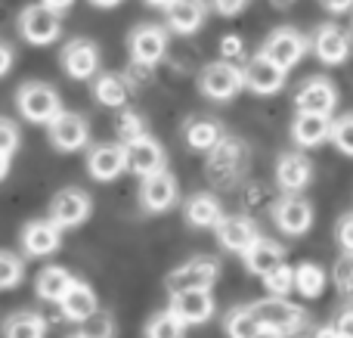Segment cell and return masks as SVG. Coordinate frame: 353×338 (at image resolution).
<instances>
[{
  "label": "cell",
  "instance_id": "1",
  "mask_svg": "<svg viewBox=\"0 0 353 338\" xmlns=\"http://www.w3.org/2000/svg\"><path fill=\"white\" fill-rule=\"evenodd\" d=\"M16 106H19L25 121H31V124H50L62 112L59 93H56L50 84H41V81H28V84L19 87Z\"/></svg>",
  "mask_w": 353,
  "mask_h": 338
},
{
  "label": "cell",
  "instance_id": "2",
  "mask_svg": "<svg viewBox=\"0 0 353 338\" xmlns=\"http://www.w3.org/2000/svg\"><path fill=\"white\" fill-rule=\"evenodd\" d=\"M19 31H22V37L28 43L43 47V43H53L56 37H59L62 19H59V12L47 10L43 3H31V6H25L22 16H19Z\"/></svg>",
  "mask_w": 353,
  "mask_h": 338
},
{
  "label": "cell",
  "instance_id": "3",
  "mask_svg": "<svg viewBox=\"0 0 353 338\" xmlns=\"http://www.w3.org/2000/svg\"><path fill=\"white\" fill-rule=\"evenodd\" d=\"M254 314H257V320H261V326L276 329V332H282V335H292L304 326V310H301L298 304L285 301V295H273V298H267V301H257Z\"/></svg>",
  "mask_w": 353,
  "mask_h": 338
},
{
  "label": "cell",
  "instance_id": "4",
  "mask_svg": "<svg viewBox=\"0 0 353 338\" xmlns=\"http://www.w3.org/2000/svg\"><path fill=\"white\" fill-rule=\"evenodd\" d=\"M90 196L78 186H68V190H59L50 202V221L56 227L68 230V227H81V223L90 217Z\"/></svg>",
  "mask_w": 353,
  "mask_h": 338
},
{
  "label": "cell",
  "instance_id": "5",
  "mask_svg": "<svg viewBox=\"0 0 353 338\" xmlns=\"http://www.w3.org/2000/svg\"><path fill=\"white\" fill-rule=\"evenodd\" d=\"M217 277H220V264L214 258H192L168 277V292L176 295V292L186 289H211L217 283Z\"/></svg>",
  "mask_w": 353,
  "mask_h": 338
},
{
  "label": "cell",
  "instance_id": "6",
  "mask_svg": "<svg viewBox=\"0 0 353 338\" xmlns=\"http://www.w3.org/2000/svg\"><path fill=\"white\" fill-rule=\"evenodd\" d=\"M47 128H50V143L59 152H74V149L87 146V140H90V124L78 112H59Z\"/></svg>",
  "mask_w": 353,
  "mask_h": 338
},
{
  "label": "cell",
  "instance_id": "7",
  "mask_svg": "<svg viewBox=\"0 0 353 338\" xmlns=\"http://www.w3.org/2000/svg\"><path fill=\"white\" fill-rule=\"evenodd\" d=\"M245 87L242 68H236V62H211L201 72V93L211 99H232Z\"/></svg>",
  "mask_w": 353,
  "mask_h": 338
},
{
  "label": "cell",
  "instance_id": "8",
  "mask_svg": "<svg viewBox=\"0 0 353 338\" xmlns=\"http://www.w3.org/2000/svg\"><path fill=\"white\" fill-rule=\"evenodd\" d=\"M62 68H65V74L74 78V81L93 78L97 68H99L97 43L87 41V37H74V41H68L65 47H62Z\"/></svg>",
  "mask_w": 353,
  "mask_h": 338
},
{
  "label": "cell",
  "instance_id": "9",
  "mask_svg": "<svg viewBox=\"0 0 353 338\" xmlns=\"http://www.w3.org/2000/svg\"><path fill=\"white\" fill-rule=\"evenodd\" d=\"M124 161H128V171L140 174V177H149V174L161 171L165 168V149L161 143H155L152 137H137V140L124 143Z\"/></svg>",
  "mask_w": 353,
  "mask_h": 338
},
{
  "label": "cell",
  "instance_id": "10",
  "mask_svg": "<svg viewBox=\"0 0 353 338\" xmlns=\"http://www.w3.org/2000/svg\"><path fill=\"white\" fill-rule=\"evenodd\" d=\"M304 50H307V43H304V37L298 34L294 28H279V31H273V34L267 37V43H263V56L267 59H273L279 68H294L301 62V56H304Z\"/></svg>",
  "mask_w": 353,
  "mask_h": 338
},
{
  "label": "cell",
  "instance_id": "11",
  "mask_svg": "<svg viewBox=\"0 0 353 338\" xmlns=\"http://www.w3.org/2000/svg\"><path fill=\"white\" fill-rule=\"evenodd\" d=\"M168 310L180 317L186 326H195V323L211 320V314H214L211 289H186V292H176V295H171V308H168Z\"/></svg>",
  "mask_w": 353,
  "mask_h": 338
},
{
  "label": "cell",
  "instance_id": "12",
  "mask_svg": "<svg viewBox=\"0 0 353 338\" xmlns=\"http://www.w3.org/2000/svg\"><path fill=\"white\" fill-rule=\"evenodd\" d=\"M242 78H245V87H248V90L261 93V97H270V93L282 90V84H285V68H279L273 59H267V56L261 53L245 66Z\"/></svg>",
  "mask_w": 353,
  "mask_h": 338
},
{
  "label": "cell",
  "instance_id": "13",
  "mask_svg": "<svg viewBox=\"0 0 353 338\" xmlns=\"http://www.w3.org/2000/svg\"><path fill=\"white\" fill-rule=\"evenodd\" d=\"M62 246V227H56L50 217L43 221H31L22 230V248L31 258H47Z\"/></svg>",
  "mask_w": 353,
  "mask_h": 338
},
{
  "label": "cell",
  "instance_id": "14",
  "mask_svg": "<svg viewBox=\"0 0 353 338\" xmlns=\"http://www.w3.org/2000/svg\"><path fill=\"white\" fill-rule=\"evenodd\" d=\"M168 50V34L159 25H140V28L130 34V56H134L137 66H155V62L165 56Z\"/></svg>",
  "mask_w": 353,
  "mask_h": 338
},
{
  "label": "cell",
  "instance_id": "15",
  "mask_svg": "<svg viewBox=\"0 0 353 338\" xmlns=\"http://www.w3.org/2000/svg\"><path fill=\"white\" fill-rule=\"evenodd\" d=\"M140 202L146 211H168L171 205L176 202V180L174 174H168L165 168L149 177H143V186H140Z\"/></svg>",
  "mask_w": 353,
  "mask_h": 338
},
{
  "label": "cell",
  "instance_id": "16",
  "mask_svg": "<svg viewBox=\"0 0 353 338\" xmlns=\"http://www.w3.org/2000/svg\"><path fill=\"white\" fill-rule=\"evenodd\" d=\"M87 171H90V177L99 180V183L115 180L121 171H128L124 146H118V143H99V146H93L90 155H87Z\"/></svg>",
  "mask_w": 353,
  "mask_h": 338
},
{
  "label": "cell",
  "instance_id": "17",
  "mask_svg": "<svg viewBox=\"0 0 353 338\" xmlns=\"http://www.w3.org/2000/svg\"><path fill=\"white\" fill-rule=\"evenodd\" d=\"M245 146L239 140H220L217 146L211 149V159H208V171L217 183H226L232 180L239 171L245 168Z\"/></svg>",
  "mask_w": 353,
  "mask_h": 338
},
{
  "label": "cell",
  "instance_id": "18",
  "mask_svg": "<svg viewBox=\"0 0 353 338\" xmlns=\"http://www.w3.org/2000/svg\"><path fill=\"white\" fill-rule=\"evenodd\" d=\"M217 239L220 246L226 248V252H236V255H245L251 248V242L257 239V227L251 217H242V215H232V217H223V221L217 223Z\"/></svg>",
  "mask_w": 353,
  "mask_h": 338
},
{
  "label": "cell",
  "instance_id": "19",
  "mask_svg": "<svg viewBox=\"0 0 353 338\" xmlns=\"http://www.w3.org/2000/svg\"><path fill=\"white\" fill-rule=\"evenodd\" d=\"M294 103H298V112H319V115H332V109H335V103H338V93H335V87H332V81L310 78V81L301 84Z\"/></svg>",
  "mask_w": 353,
  "mask_h": 338
},
{
  "label": "cell",
  "instance_id": "20",
  "mask_svg": "<svg viewBox=\"0 0 353 338\" xmlns=\"http://www.w3.org/2000/svg\"><path fill=\"white\" fill-rule=\"evenodd\" d=\"M273 217H276V227L282 230V233L288 236H301L310 230L313 223V208L310 202H304V199L292 196V199H282L279 205L273 208Z\"/></svg>",
  "mask_w": 353,
  "mask_h": 338
},
{
  "label": "cell",
  "instance_id": "21",
  "mask_svg": "<svg viewBox=\"0 0 353 338\" xmlns=\"http://www.w3.org/2000/svg\"><path fill=\"white\" fill-rule=\"evenodd\" d=\"M313 50L316 56L325 62V66H341L350 56V34L338 25H323L313 37Z\"/></svg>",
  "mask_w": 353,
  "mask_h": 338
},
{
  "label": "cell",
  "instance_id": "22",
  "mask_svg": "<svg viewBox=\"0 0 353 338\" xmlns=\"http://www.w3.org/2000/svg\"><path fill=\"white\" fill-rule=\"evenodd\" d=\"M165 12H168V25L176 34H195L208 16V6L205 0H171L165 6Z\"/></svg>",
  "mask_w": 353,
  "mask_h": 338
},
{
  "label": "cell",
  "instance_id": "23",
  "mask_svg": "<svg viewBox=\"0 0 353 338\" xmlns=\"http://www.w3.org/2000/svg\"><path fill=\"white\" fill-rule=\"evenodd\" d=\"M332 134V118L329 115H319V112H298L292 124V137L298 146H319L323 140H329Z\"/></svg>",
  "mask_w": 353,
  "mask_h": 338
},
{
  "label": "cell",
  "instance_id": "24",
  "mask_svg": "<svg viewBox=\"0 0 353 338\" xmlns=\"http://www.w3.org/2000/svg\"><path fill=\"white\" fill-rule=\"evenodd\" d=\"M242 258H245V267H248L254 277H267L270 270H276L279 264H285L282 248L276 246L273 239H263V236H257V239L251 242V248L242 255Z\"/></svg>",
  "mask_w": 353,
  "mask_h": 338
},
{
  "label": "cell",
  "instance_id": "25",
  "mask_svg": "<svg viewBox=\"0 0 353 338\" xmlns=\"http://www.w3.org/2000/svg\"><path fill=\"white\" fill-rule=\"evenodd\" d=\"M310 177H313V168L301 152L282 155L279 165H276V180H279V186L282 190H288V192L304 190V186L310 183Z\"/></svg>",
  "mask_w": 353,
  "mask_h": 338
},
{
  "label": "cell",
  "instance_id": "26",
  "mask_svg": "<svg viewBox=\"0 0 353 338\" xmlns=\"http://www.w3.org/2000/svg\"><path fill=\"white\" fill-rule=\"evenodd\" d=\"M59 308H62V317H65V320L81 323L84 317H90L93 310L99 308V304H97V295H93L90 286L81 283V279H74V283L68 286V292L62 295Z\"/></svg>",
  "mask_w": 353,
  "mask_h": 338
},
{
  "label": "cell",
  "instance_id": "27",
  "mask_svg": "<svg viewBox=\"0 0 353 338\" xmlns=\"http://www.w3.org/2000/svg\"><path fill=\"white\" fill-rule=\"evenodd\" d=\"M72 283H74V277L65 270V267L50 264V267H43V270L37 273L34 292L43 298V301H56V304H59L62 295L68 292V286H72Z\"/></svg>",
  "mask_w": 353,
  "mask_h": 338
},
{
  "label": "cell",
  "instance_id": "28",
  "mask_svg": "<svg viewBox=\"0 0 353 338\" xmlns=\"http://www.w3.org/2000/svg\"><path fill=\"white\" fill-rule=\"evenodd\" d=\"M186 221L192 223V227H217L220 221H223V208H220V202L214 196H208V192H199V196H192L186 202Z\"/></svg>",
  "mask_w": 353,
  "mask_h": 338
},
{
  "label": "cell",
  "instance_id": "29",
  "mask_svg": "<svg viewBox=\"0 0 353 338\" xmlns=\"http://www.w3.org/2000/svg\"><path fill=\"white\" fill-rule=\"evenodd\" d=\"M3 338H47V320L34 310H19L3 320Z\"/></svg>",
  "mask_w": 353,
  "mask_h": 338
},
{
  "label": "cell",
  "instance_id": "30",
  "mask_svg": "<svg viewBox=\"0 0 353 338\" xmlns=\"http://www.w3.org/2000/svg\"><path fill=\"white\" fill-rule=\"evenodd\" d=\"M220 140H223V130L211 118H195V121L186 124V143L192 149H199V152H211Z\"/></svg>",
  "mask_w": 353,
  "mask_h": 338
},
{
  "label": "cell",
  "instance_id": "31",
  "mask_svg": "<svg viewBox=\"0 0 353 338\" xmlns=\"http://www.w3.org/2000/svg\"><path fill=\"white\" fill-rule=\"evenodd\" d=\"M93 97L105 106V109H121L128 103V81L118 74H99L93 84Z\"/></svg>",
  "mask_w": 353,
  "mask_h": 338
},
{
  "label": "cell",
  "instance_id": "32",
  "mask_svg": "<svg viewBox=\"0 0 353 338\" xmlns=\"http://www.w3.org/2000/svg\"><path fill=\"white\" fill-rule=\"evenodd\" d=\"M325 283H329V277H325V270L319 264H301L298 270H294V289H298L304 298L323 295Z\"/></svg>",
  "mask_w": 353,
  "mask_h": 338
},
{
  "label": "cell",
  "instance_id": "33",
  "mask_svg": "<svg viewBox=\"0 0 353 338\" xmlns=\"http://www.w3.org/2000/svg\"><path fill=\"white\" fill-rule=\"evenodd\" d=\"M257 329H261V320H257L254 308H239L226 317V332H230V338H254Z\"/></svg>",
  "mask_w": 353,
  "mask_h": 338
},
{
  "label": "cell",
  "instance_id": "34",
  "mask_svg": "<svg viewBox=\"0 0 353 338\" xmlns=\"http://www.w3.org/2000/svg\"><path fill=\"white\" fill-rule=\"evenodd\" d=\"M78 326H81L78 329L81 338H115V320H112V314H105L99 308L90 317H84Z\"/></svg>",
  "mask_w": 353,
  "mask_h": 338
},
{
  "label": "cell",
  "instance_id": "35",
  "mask_svg": "<svg viewBox=\"0 0 353 338\" xmlns=\"http://www.w3.org/2000/svg\"><path fill=\"white\" fill-rule=\"evenodd\" d=\"M183 332H186V323L176 314H171V310L152 317L146 326V338H183Z\"/></svg>",
  "mask_w": 353,
  "mask_h": 338
},
{
  "label": "cell",
  "instance_id": "36",
  "mask_svg": "<svg viewBox=\"0 0 353 338\" xmlns=\"http://www.w3.org/2000/svg\"><path fill=\"white\" fill-rule=\"evenodd\" d=\"M22 273H25L22 258L12 255V252H6V248H0V292L16 289V286L22 283Z\"/></svg>",
  "mask_w": 353,
  "mask_h": 338
},
{
  "label": "cell",
  "instance_id": "37",
  "mask_svg": "<svg viewBox=\"0 0 353 338\" xmlns=\"http://www.w3.org/2000/svg\"><path fill=\"white\" fill-rule=\"evenodd\" d=\"M263 279H267V289L273 292V295H288V292L294 289V270L288 264H279L276 270H270Z\"/></svg>",
  "mask_w": 353,
  "mask_h": 338
},
{
  "label": "cell",
  "instance_id": "38",
  "mask_svg": "<svg viewBox=\"0 0 353 338\" xmlns=\"http://www.w3.org/2000/svg\"><path fill=\"white\" fill-rule=\"evenodd\" d=\"M332 140H335V146L341 149L344 155H353V115H344L338 118L335 124H332Z\"/></svg>",
  "mask_w": 353,
  "mask_h": 338
},
{
  "label": "cell",
  "instance_id": "39",
  "mask_svg": "<svg viewBox=\"0 0 353 338\" xmlns=\"http://www.w3.org/2000/svg\"><path fill=\"white\" fill-rule=\"evenodd\" d=\"M118 134H121V140H137V137L146 134V124H143V118L137 115V112H121V118H118Z\"/></svg>",
  "mask_w": 353,
  "mask_h": 338
},
{
  "label": "cell",
  "instance_id": "40",
  "mask_svg": "<svg viewBox=\"0 0 353 338\" xmlns=\"http://www.w3.org/2000/svg\"><path fill=\"white\" fill-rule=\"evenodd\" d=\"M19 149V128L12 118H3L0 115V155H10Z\"/></svg>",
  "mask_w": 353,
  "mask_h": 338
},
{
  "label": "cell",
  "instance_id": "41",
  "mask_svg": "<svg viewBox=\"0 0 353 338\" xmlns=\"http://www.w3.org/2000/svg\"><path fill=\"white\" fill-rule=\"evenodd\" d=\"M335 283L344 295H353V255L350 252L335 264Z\"/></svg>",
  "mask_w": 353,
  "mask_h": 338
},
{
  "label": "cell",
  "instance_id": "42",
  "mask_svg": "<svg viewBox=\"0 0 353 338\" xmlns=\"http://www.w3.org/2000/svg\"><path fill=\"white\" fill-rule=\"evenodd\" d=\"M220 53H223L226 62H236L239 56H242V41H239L236 34H226L223 41H220Z\"/></svg>",
  "mask_w": 353,
  "mask_h": 338
},
{
  "label": "cell",
  "instance_id": "43",
  "mask_svg": "<svg viewBox=\"0 0 353 338\" xmlns=\"http://www.w3.org/2000/svg\"><path fill=\"white\" fill-rule=\"evenodd\" d=\"M338 242H341L344 252L353 255V215L341 217V223H338Z\"/></svg>",
  "mask_w": 353,
  "mask_h": 338
},
{
  "label": "cell",
  "instance_id": "44",
  "mask_svg": "<svg viewBox=\"0 0 353 338\" xmlns=\"http://www.w3.org/2000/svg\"><path fill=\"white\" fill-rule=\"evenodd\" d=\"M335 329L338 335L341 338H353V308H347V310H341V314H338V320H335Z\"/></svg>",
  "mask_w": 353,
  "mask_h": 338
},
{
  "label": "cell",
  "instance_id": "45",
  "mask_svg": "<svg viewBox=\"0 0 353 338\" xmlns=\"http://www.w3.org/2000/svg\"><path fill=\"white\" fill-rule=\"evenodd\" d=\"M211 3L220 16H236V12H242L248 6V0H211Z\"/></svg>",
  "mask_w": 353,
  "mask_h": 338
},
{
  "label": "cell",
  "instance_id": "46",
  "mask_svg": "<svg viewBox=\"0 0 353 338\" xmlns=\"http://www.w3.org/2000/svg\"><path fill=\"white\" fill-rule=\"evenodd\" d=\"M10 68H12V50L6 47L3 41H0V78H3V74L10 72Z\"/></svg>",
  "mask_w": 353,
  "mask_h": 338
},
{
  "label": "cell",
  "instance_id": "47",
  "mask_svg": "<svg viewBox=\"0 0 353 338\" xmlns=\"http://www.w3.org/2000/svg\"><path fill=\"white\" fill-rule=\"evenodd\" d=\"M41 3L47 6V10H53V12H59V16H62V12H65L68 6L74 3V0H41Z\"/></svg>",
  "mask_w": 353,
  "mask_h": 338
},
{
  "label": "cell",
  "instance_id": "48",
  "mask_svg": "<svg viewBox=\"0 0 353 338\" xmlns=\"http://www.w3.org/2000/svg\"><path fill=\"white\" fill-rule=\"evenodd\" d=\"M323 3H325V10H332V12H344L353 6V0H323Z\"/></svg>",
  "mask_w": 353,
  "mask_h": 338
},
{
  "label": "cell",
  "instance_id": "49",
  "mask_svg": "<svg viewBox=\"0 0 353 338\" xmlns=\"http://www.w3.org/2000/svg\"><path fill=\"white\" fill-rule=\"evenodd\" d=\"M254 338H285V335H282V332H276V329L261 326V329H257V332H254Z\"/></svg>",
  "mask_w": 353,
  "mask_h": 338
},
{
  "label": "cell",
  "instance_id": "50",
  "mask_svg": "<svg viewBox=\"0 0 353 338\" xmlns=\"http://www.w3.org/2000/svg\"><path fill=\"white\" fill-rule=\"evenodd\" d=\"M93 6H99V10H112V6H118L121 0H90Z\"/></svg>",
  "mask_w": 353,
  "mask_h": 338
},
{
  "label": "cell",
  "instance_id": "51",
  "mask_svg": "<svg viewBox=\"0 0 353 338\" xmlns=\"http://www.w3.org/2000/svg\"><path fill=\"white\" fill-rule=\"evenodd\" d=\"M10 174V155H0V180Z\"/></svg>",
  "mask_w": 353,
  "mask_h": 338
},
{
  "label": "cell",
  "instance_id": "52",
  "mask_svg": "<svg viewBox=\"0 0 353 338\" xmlns=\"http://www.w3.org/2000/svg\"><path fill=\"white\" fill-rule=\"evenodd\" d=\"M146 3H149V6H161V10H165V6L171 3V0H146Z\"/></svg>",
  "mask_w": 353,
  "mask_h": 338
},
{
  "label": "cell",
  "instance_id": "53",
  "mask_svg": "<svg viewBox=\"0 0 353 338\" xmlns=\"http://www.w3.org/2000/svg\"><path fill=\"white\" fill-rule=\"evenodd\" d=\"M273 3H276V6H288V3H292V0H273Z\"/></svg>",
  "mask_w": 353,
  "mask_h": 338
},
{
  "label": "cell",
  "instance_id": "54",
  "mask_svg": "<svg viewBox=\"0 0 353 338\" xmlns=\"http://www.w3.org/2000/svg\"><path fill=\"white\" fill-rule=\"evenodd\" d=\"M285 338H307V335H294V332H292V335H285Z\"/></svg>",
  "mask_w": 353,
  "mask_h": 338
},
{
  "label": "cell",
  "instance_id": "55",
  "mask_svg": "<svg viewBox=\"0 0 353 338\" xmlns=\"http://www.w3.org/2000/svg\"><path fill=\"white\" fill-rule=\"evenodd\" d=\"M72 338H81V335H72Z\"/></svg>",
  "mask_w": 353,
  "mask_h": 338
}]
</instances>
